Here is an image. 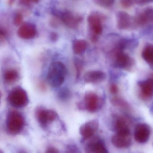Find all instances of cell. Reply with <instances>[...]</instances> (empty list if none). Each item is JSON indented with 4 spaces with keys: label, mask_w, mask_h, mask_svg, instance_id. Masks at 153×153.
<instances>
[{
    "label": "cell",
    "mask_w": 153,
    "mask_h": 153,
    "mask_svg": "<svg viewBox=\"0 0 153 153\" xmlns=\"http://www.w3.org/2000/svg\"><path fill=\"white\" fill-rule=\"evenodd\" d=\"M103 17L97 12L92 13L88 18V25L91 30V40L94 42H97L103 31Z\"/></svg>",
    "instance_id": "obj_4"
},
{
    "label": "cell",
    "mask_w": 153,
    "mask_h": 153,
    "mask_svg": "<svg viewBox=\"0 0 153 153\" xmlns=\"http://www.w3.org/2000/svg\"><path fill=\"white\" fill-rule=\"evenodd\" d=\"M106 78L105 73L101 71H88L84 76V81L86 83L96 84L102 82Z\"/></svg>",
    "instance_id": "obj_17"
},
{
    "label": "cell",
    "mask_w": 153,
    "mask_h": 153,
    "mask_svg": "<svg viewBox=\"0 0 153 153\" xmlns=\"http://www.w3.org/2000/svg\"><path fill=\"white\" fill-rule=\"evenodd\" d=\"M111 102L114 105L122 108H128V104L124 100L119 97H114L111 100Z\"/></svg>",
    "instance_id": "obj_24"
},
{
    "label": "cell",
    "mask_w": 153,
    "mask_h": 153,
    "mask_svg": "<svg viewBox=\"0 0 153 153\" xmlns=\"http://www.w3.org/2000/svg\"><path fill=\"white\" fill-rule=\"evenodd\" d=\"M99 123L93 120L82 124L79 128V133L84 140L90 138L98 129Z\"/></svg>",
    "instance_id": "obj_11"
},
{
    "label": "cell",
    "mask_w": 153,
    "mask_h": 153,
    "mask_svg": "<svg viewBox=\"0 0 153 153\" xmlns=\"http://www.w3.org/2000/svg\"><path fill=\"white\" fill-rule=\"evenodd\" d=\"M117 27L120 30H127L131 28H135L134 18L126 12L120 11L116 16Z\"/></svg>",
    "instance_id": "obj_10"
},
{
    "label": "cell",
    "mask_w": 153,
    "mask_h": 153,
    "mask_svg": "<svg viewBox=\"0 0 153 153\" xmlns=\"http://www.w3.org/2000/svg\"><path fill=\"white\" fill-rule=\"evenodd\" d=\"M84 102L85 109L90 113L98 111L102 107L104 103L102 98L92 92L86 93Z\"/></svg>",
    "instance_id": "obj_7"
},
{
    "label": "cell",
    "mask_w": 153,
    "mask_h": 153,
    "mask_svg": "<svg viewBox=\"0 0 153 153\" xmlns=\"http://www.w3.org/2000/svg\"><path fill=\"white\" fill-rule=\"evenodd\" d=\"M67 74V68L62 62H54L49 67L47 75V82L52 87H59L64 83Z\"/></svg>",
    "instance_id": "obj_1"
},
{
    "label": "cell",
    "mask_w": 153,
    "mask_h": 153,
    "mask_svg": "<svg viewBox=\"0 0 153 153\" xmlns=\"http://www.w3.org/2000/svg\"><path fill=\"white\" fill-rule=\"evenodd\" d=\"M95 4L103 8H109L114 5L115 0H92Z\"/></svg>",
    "instance_id": "obj_22"
},
{
    "label": "cell",
    "mask_w": 153,
    "mask_h": 153,
    "mask_svg": "<svg viewBox=\"0 0 153 153\" xmlns=\"http://www.w3.org/2000/svg\"><path fill=\"white\" fill-rule=\"evenodd\" d=\"M50 38H51V40L52 42H56L58 39V34H57L56 33L53 32V33H51V34Z\"/></svg>",
    "instance_id": "obj_32"
},
{
    "label": "cell",
    "mask_w": 153,
    "mask_h": 153,
    "mask_svg": "<svg viewBox=\"0 0 153 153\" xmlns=\"http://www.w3.org/2000/svg\"><path fill=\"white\" fill-rule=\"evenodd\" d=\"M19 77L18 71L14 69L7 70L4 73V80L9 84L14 83L16 81Z\"/></svg>",
    "instance_id": "obj_21"
},
{
    "label": "cell",
    "mask_w": 153,
    "mask_h": 153,
    "mask_svg": "<svg viewBox=\"0 0 153 153\" xmlns=\"http://www.w3.org/2000/svg\"><path fill=\"white\" fill-rule=\"evenodd\" d=\"M25 126V119L22 114L16 111H10L6 120V127L11 135L19 134Z\"/></svg>",
    "instance_id": "obj_2"
},
{
    "label": "cell",
    "mask_w": 153,
    "mask_h": 153,
    "mask_svg": "<svg viewBox=\"0 0 153 153\" xmlns=\"http://www.w3.org/2000/svg\"><path fill=\"white\" fill-rule=\"evenodd\" d=\"M17 34L20 38L25 40L33 39L36 34V27L32 23H24L18 30Z\"/></svg>",
    "instance_id": "obj_14"
},
{
    "label": "cell",
    "mask_w": 153,
    "mask_h": 153,
    "mask_svg": "<svg viewBox=\"0 0 153 153\" xmlns=\"http://www.w3.org/2000/svg\"><path fill=\"white\" fill-rule=\"evenodd\" d=\"M142 57L144 60L153 69V45H146L142 52Z\"/></svg>",
    "instance_id": "obj_18"
},
{
    "label": "cell",
    "mask_w": 153,
    "mask_h": 153,
    "mask_svg": "<svg viewBox=\"0 0 153 153\" xmlns=\"http://www.w3.org/2000/svg\"><path fill=\"white\" fill-rule=\"evenodd\" d=\"M32 2V0H19V4L25 7H29Z\"/></svg>",
    "instance_id": "obj_29"
},
{
    "label": "cell",
    "mask_w": 153,
    "mask_h": 153,
    "mask_svg": "<svg viewBox=\"0 0 153 153\" xmlns=\"http://www.w3.org/2000/svg\"><path fill=\"white\" fill-rule=\"evenodd\" d=\"M58 97L59 99L61 101H67L70 97V91L67 88H62L58 93Z\"/></svg>",
    "instance_id": "obj_23"
},
{
    "label": "cell",
    "mask_w": 153,
    "mask_h": 153,
    "mask_svg": "<svg viewBox=\"0 0 153 153\" xmlns=\"http://www.w3.org/2000/svg\"><path fill=\"white\" fill-rule=\"evenodd\" d=\"M23 19H24V17H23V14L20 13V12H19V13H17V14L15 15V17H14V25H15L16 26H21V25H22Z\"/></svg>",
    "instance_id": "obj_26"
},
{
    "label": "cell",
    "mask_w": 153,
    "mask_h": 153,
    "mask_svg": "<svg viewBox=\"0 0 153 153\" xmlns=\"http://www.w3.org/2000/svg\"><path fill=\"white\" fill-rule=\"evenodd\" d=\"M46 152L47 153H59V150L58 149L55 148V147H50L47 149L46 150Z\"/></svg>",
    "instance_id": "obj_33"
},
{
    "label": "cell",
    "mask_w": 153,
    "mask_h": 153,
    "mask_svg": "<svg viewBox=\"0 0 153 153\" xmlns=\"http://www.w3.org/2000/svg\"><path fill=\"white\" fill-rule=\"evenodd\" d=\"M87 47V43L83 39L75 40L73 43L72 49L76 54H81L85 51Z\"/></svg>",
    "instance_id": "obj_20"
},
{
    "label": "cell",
    "mask_w": 153,
    "mask_h": 153,
    "mask_svg": "<svg viewBox=\"0 0 153 153\" xmlns=\"http://www.w3.org/2000/svg\"><path fill=\"white\" fill-rule=\"evenodd\" d=\"M121 5L124 7H129L132 5V0H121Z\"/></svg>",
    "instance_id": "obj_28"
},
{
    "label": "cell",
    "mask_w": 153,
    "mask_h": 153,
    "mask_svg": "<svg viewBox=\"0 0 153 153\" xmlns=\"http://www.w3.org/2000/svg\"><path fill=\"white\" fill-rule=\"evenodd\" d=\"M110 92L113 94H117L118 91V88L117 86L114 84H112L110 86Z\"/></svg>",
    "instance_id": "obj_30"
},
{
    "label": "cell",
    "mask_w": 153,
    "mask_h": 153,
    "mask_svg": "<svg viewBox=\"0 0 153 153\" xmlns=\"http://www.w3.org/2000/svg\"><path fill=\"white\" fill-rule=\"evenodd\" d=\"M15 1V0H8V4H9L10 5H13Z\"/></svg>",
    "instance_id": "obj_34"
},
{
    "label": "cell",
    "mask_w": 153,
    "mask_h": 153,
    "mask_svg": "<svg viewBox=\"0 0 153 153\" xmlns=\"http://www.w3.org/2000/svg\"><path fill=\"white\" fill-rule=\"evenodd\" d=\"M7 100L10 104L16 108H23L29 103L28 95L21 87H16L12 89L8 95Z\"/></svg>",
    "instance_id": "obj_3"
},
{
    "label": "cell",
    "mask_w": 153,
    "mask_h": 153,
    "mask_svg": "<svg viewBox=\"0 0 153 153\" xmlns=\"http://www.w3.org/2000/svg\"><path fill=\"white\" fill-rule=\"evenodd\" d=\"M142 98L149 99L153 97V79H148L138 83Z\"/></svg>",
    "instance_id": "obj_16"
},
{
    "label": "cell",
    "mask_w": 153,
    "mask_h": 153,
    "mask_svg": "<svg viewBox=\"0 0 153 153\" xmlns=\"http://www.w3.org/2000/svg\"><path fill=\"white\" fill-rule=\"evenodd\" d=\"M114 65L119 68L129 71L131 69L134 65V60L128 54L123 52V50L115 47L113 51Z\"/></svg>",
    "instance_id": "obj_6"
},
{
    "label": "cell",
    "mask_w": 153,
    "mask_h": 153,
    "mask_svg": "<svg viewBox=\"0 0 153 153\" xmlns=\"http://www.w3.org/2000/svg\"><path fill=\"white\" fill-rule=\"evenodd\" d=\"M151 129L147 124L140 123L137 125L134 130V138L139 143H146L149 139Z\"/></svg>",
    "instance_id": "obj_9"
},
{
    "label": "cell",
    "mask_w": 153,
    "mask_h": 153,
    "mask_svg": "<svg viewBox=\"0 0 153 153\" xmlns=\"http://www.w3.org/2000/svg\"><path fill=\"white\" fill-rule=\"evenodd\" d=\"M53 12L54 16L60 19L66 26L71 29L77 28L83 21V17L69 10L63 12L54 10Z\"/></svg>",
    "instance_id": "obj_5"
},
{
    "label": "cell",
    "mask_w": 153,
    "mask_h": 153,
    "mask_svg": "<svg viewBox=\"0 0 153 153\" xmlns=\"http://www.w3.org/2000/svg\"><path fill=\"white\" fill-rule=\"evenodd\" d=\"M85 150L87 153H108L104 142L100 138H95L88 143L85 147Z\"/></svg>",
    "instance_id": "obj_15"
},
{
    "label": "cell",
    "mask_w": 153,
    "mask_h": 153,
    "mask_svg": "<svg viewBox=\"0 0 153 153\" xmlns=\"http://www.w3.org/2000/svg\"><path fill=\"white\" fill-rule=\"evenodd\" d=\"M135 3L139 5H145L153 2V0H134Z\"/></svg>",
    "instance_id": "obj_27"
},
{
    "label": "cell",
    "mask_w": 153,
    "mask_h": 153,
    "mask_svg": "<svg viewBox=\"0 0 153 153\" xmlns=\"http://www.w3.org/2000/svg\"><path fill=\"white\" fill-rule=\"evenodd\" d=\"M67 149L68 152H78V149L76 146L71 145V146H68Z\"/></svg>",
    "instance_id": "obj_31"
},
{
    "label": "cell",
    "mask_w": 153,
    "mask_h": 153,
    "mask_svg": "<svg viewBox=\"0 0 153 153\" xmlns=\"http://www.w3.org/2000/svg\"><path fill=\"white\" fill-rule=\"evenodd\" d=\"M135 27L144 26L153 23V9L147 8L134 18Z\"/></svg>",
    "instance_id": "obj_12"
},
{
    "label": "cell",
    "mask_w": 153,
    "mask_h": 153,
    "mask_svg": "<svg viewBox=\"0 0 153 153\" xmlns=\"http://www.w3.org/2000/svg\"><path fill=\"white\" fill-rule=\"evenodd\" d=\"M32 1L33 2H35V3H38L40 0H32Z\"/></svg>",
    "instance_id": "obj_35"
},
{
    "label": "cell",
    "mask_w": 153,
    "mask_h": 153,
    "mask_svg": "<svg viewBox=\"0 0 153 153\" xmlns=\"http://www.w3.org/2000/svg\"><path fill=\"white\" fill-rule=\"evenodd\" d=\"M74 64L76 72V78L79 79L81 75V71L83 69V63L80 60L76 59H75Z\"/></svg>",
    "instance_id": "obj_25"
},
{
    "label": "cell",
    "mask_w": 153,
    "mask_h": 153,
    "mask_svg": "<svg viewBox=\"0 0 153 153\" xmlns=\"http://www.w3.org/2000/svg\"><path fill=\"white\" fill-rule=\"evenodd\" d=\"M35 115L37 121L44 128H47L50 123L56 120L58 116L55 111L43 107H38L36 109Z\"/></svg>",
    "instance_id": "obj_8"
},
{
    "label": "cell",
    "mask_w": 153,
    "mask_h": 153,
    "mask_svg": "<svg viewBox=\"0 0 153 153\" xmlns=\"http://www.w3.org/2000/svg\"><path fill=\"white\" fill-rule=\"evenodd\" d=\"M111 142L118 148H126L131 145V133H116L113 136Z\"/></svg>",
    "instance_id": "obj_13"
},
{
    "label": "cell",
    "mask_w": 153,
    "mask_h": 153,
    "mask_svg": "<svg viewBox=\"0 0 153 153\" xmlns=\"http://www.w3.org/2000/svg\"><path fill=\"white\" fill-rule=\"evenodd\" d=\"M114 128L116 133H129L130 132L128 124L124 118L120 117L116 120Z\"/></svg>",
    "instance_id": "obj_19"
}]
</instances>
